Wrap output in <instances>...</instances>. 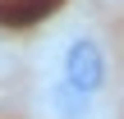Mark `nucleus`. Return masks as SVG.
Wrapping results in <instances>:
<instances>
[{"mask_svg":"<svg viewBox=\"0 0 124 119\" xmlns=\"http://www.w3.org/2000/svg\"><path fill=\"white\" fill-rule=\"evenodd\" d=\"M55 78L69 83V87H78V92L101 96L106 83H110V55H106L101 37L87 32V28L69 32V37L60 41V55H55Z\"/></svg>","mask_w":124,"mask_h":119,"instance_id":"obj_1","label":"nucleus"},{"mask_svg":"<svg viewBox=\"0 0 124 119\" xmlns=\"http://www.w3.org/2000/svg\"><path fill=\"white\" fill-rule=\"evenodd\" d=\"M41 110L51 119H101V96L78 92V87H69V83L55 78V83L41 92Z\"/></svg>","mask_w":124,"mask_h":119,"instance_id":"obj_2","label":"nucleus"},{"mask_svg":"<svg viewBox=\"0 0 124 119\" xmlns=\"http://www.w3.org/2000/svg\"><path fill=\"white\" fill-rule=\"evenodd\" d=\"M60 0H9V5H0V23L5 28H28V23H37L41 14H51Z\"/></svg>","mask_w":124,"mask_h":119,"instance_id":"obj_3","label":"nucleus"}]
</instances>
